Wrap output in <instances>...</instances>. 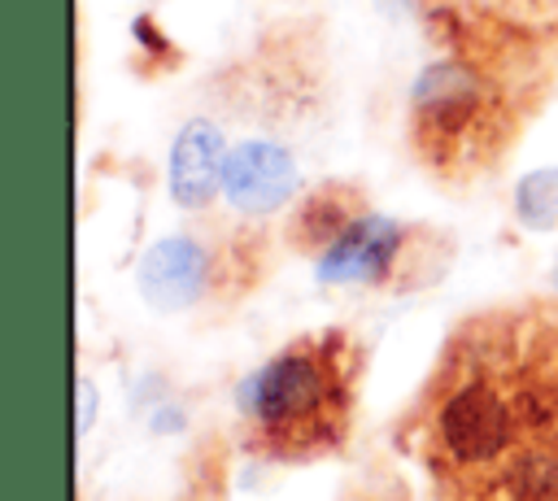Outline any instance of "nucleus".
I'll use <instances>...</instances> for the list:
<instances>
[{"mask_svg": "<svg viewBox=\"0 0 558 501\" xmlns=\"http://www.w3.org/2000/svg\"><path fill=\"white\" fill-rule=\"evenodd\" d=\"M209 253L187 240V235H174V240H161L157 248H148L144 266H140V288L153 305L161 309H179V305H192L205 288H209Z\"/></svg>", "mask_w": 558, "mask_h": 501, "instance_id": "obj_6", "label": "nucleus"}, {"mask_svg": "<svg viewBox=\"0 0 558 501\" xmlns=\"http://www.w3.org/2000/svg\"><path fill=\"white\" fill-rule=\"evenodd\" d=\"M418 453L449 484L510 497L558 492V314L471 318L418 396Z\"/></svg>", "mask_w": 558, "mask_h": 501, "instance_id": "obj_1", "label": "nucleus"}, {"mask_svg": "<svg viewBox=\"0 0 558 501\" xmlns=\"http://www.w3.org/2000/svg\"><path fill=\"white\" fill-rule=\"evenodd\" d=\"M296 187V161L275 139H244L227 152L222 166V192L244 213L279 209Z\"/></svg>", "mask_w": 558, "mask_h": 501, "instance_id": "obj_5", "label": "nucleus"}, {"mask_svg": "<svg viewBox=\"0 0 558 501\" xmlns=\"http://www.w3.org/2000/svg\"><path fill=\"white\" fill-rule=\"evenodd\" d=\"M519 213L536 227H545L554 213H558V174H532L523 187H519Z\"/></svg>", "mask_w": 558, "mask_h": 501, "instance_id": "obj_9", "label": "nucleus"}, {"mask_svg": "<svg viewBox=\"0 0 558 501\" xmlns=\"http://www.w3.org/2000/svg\"><path fill=\"white\" fill-rule=\"evenodd\" d=\"M222 166H227V144L222 131L205 118L187 122L170 148V192L179 205L196 209L214 196V187L222 183Z\"/></svg>", "mask_w": 558, "mask_h": 501, "instance_id": "obj_7", "label": "nucleus"}, {"mask_svg": "<svg viewBox=\"0 0 558 501\" xmlns=\"http://www.w3.org/2000/svg\"><path fill=\"white\" fill-rule=\"evenodd\" d=\"M357 218H362V205H357L344 187H327V192L310 196V200L296 209L288 235H292V244L305 248V253H327Z\"/></svg>", "mask_w": 558, "mask_h": 501, "instance_id": "obj_8", "label": "nucleus"}, {"mask_svg": "<svg viewBox=\"0 0 558 501\" xmlns=\"http://www.w3.org/2000/svg\"><path fill=\"white\" fill-rule=\"evenodd\" d=\"M506 135V113L493 87L462 61L432 65L414 87V144L449 174L475 170Z\"/></svg>", "mask_w": 558, "mask_h": 501, "instance_id": "obj_3", "label": "nucleus"}, {"mask_svg": "<svg viewBox=\"0 0 558 501\" xmlns=\"http://www.w3.org/2000/svg\"><path fill=\"white\" fill-rule=\"evenodd\" d=\"M353 414V362L344 335H305L275 353L240 388V418L253 449L314 457L336 449Z\"/></svg>", "mask_w": 558, "mask_h": 501, "instance_id": "obj_2", "label": "nucleus"}, {"mask_svg": "<svg viewBox=\"0 0 558 501\" xmlns=\"http://www.w3.org/2000/svg\"><path fill=\"white\" fill-rule=\"evenodd\" d=\"M418 231L362 213L323 257V279L331 283H392L397 270H405L410 248Z\"/></svg>", "mask_w": 558, "mask_h": 501, "instance_id": "obj_4", "label": "nucleus"}]
</instances>
